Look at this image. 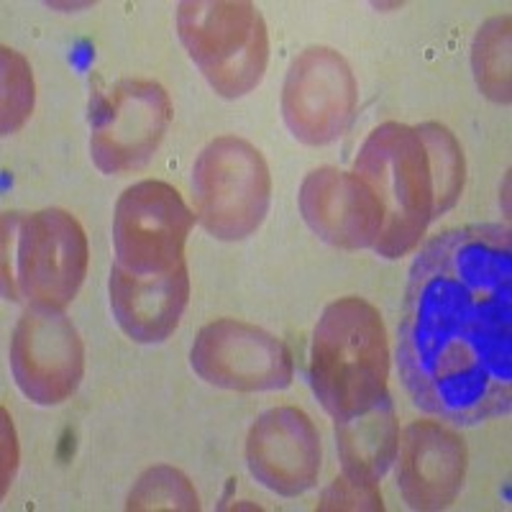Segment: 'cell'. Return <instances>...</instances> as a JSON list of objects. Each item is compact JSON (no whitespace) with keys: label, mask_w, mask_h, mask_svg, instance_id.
Instances as JSON below:
<instances>
[{"label":"cell","mask_w":512,"mask_h":512,"mask_svg":"<svg viewBox=\"0 0 512 512\" xmlns=\"http://www.w3.org/2000/svg\"><path fill=\"white\" fill-rule=\"evenodd\" d=\"M397 369L423 413L474 425L512 405V244L500 223L451 228L415 256Z\"/></svg>","instance_id":"cell-1"},{"label":"cell","mask_w":512,"mask_h":512,"mask_svg":"<svg viewBox=\"0 0 512 512\" xmlns=\"http://www.w3.org/2000/svg\"><path fill=\"white\" fill-rule=\"evenodd\" d=\"M354 172L382 205V233L374 251L384 259L410 254L438 216L464 190V152L441 123L387 121L369 134Z\"/></svg>","instance_id":"cell-2"},{"label":"cell","mask_w":512,"mask_h":512,"mask_svg":"<svg viewBox=\"0 0 512 512\" xmlns=\"http://www.w3.org/2000/svg\"><path fill=\"white\" fill-rule=\"evenodd\" d=\"M390 379V346L379 310L364 297H341L320 315L310 346V384L333 423L382 402Z\"/></svg>","instance_id":"cell-3"},{"label":"cell","mask_w":512,"mask_h":512,"mask_svg":"<svg viewBox=\"0 0 512 512\" xmlns=\"http://www.w3.org/2000/svg\"><path fill=\"white\" fill-rule=\"evenodd\" d=\"M88 274V236L62 208L3 218V292L31 308L64 310Z\"/></svg>","instance_id":"cell-4"},{"label":"cell","mask_w":512,"mask_h":512,"mask_svg":"<svg viewBox=\"0 0 512 512\" xmlns=\"http://www.w3.org/2000/svg\"><path fill=\"white\" fill-rule=\"evenodd\" d=\"M177 31L210 88L241 98L262 82L269 62L264 18L246 0H187L177 11Z\"/></svg>","instance_id":"cell-5"},{"label":"cell","mask_w":512,"mask_h":512,"mask_svg":"<svg viewBox=\"0 0 512 512\" xmlns=\"http://www.w3.org/2000/svg\"><path fill=\"white\" fill-rule=\"evenodd\" d=\"M198 221L210 236L241 241L262 226L272 177L262 152L239 136H218L192 167Z\"/></svg>","instance_id":"cell-6"},{"label":"cell","mask_w":512,"mask_h":512,"mask_svg":"<svg viewBox=\"0 0 512 512\" xmlns=\"http://www.w3.org/2000/svg\"><path fill=\"white\" fill-rule=\"evenodd\" d=\"M172 121V100L154 80L126 77L90 103V157L105 175L144 167Z\"/></svg>","instance_id":"cell-7"},{"label":"cell","mask_w":512,"mask_h":512,"mask_svg":"<svg viewBox=\"0 0 512 512\" xmlns=\"http://www.w3.org/2000/svg\"><path fill=\"white\" fill-rule=\"evenodd\" d=\"M195 213L167 182L144 180L126 187L113 213L116 264L134 274H167L185 262Z\"/></svg>","instance_id":"cell-8"},{"label":"cell","mask_w":512,"mask_h":512,"mask_svg":"<svg viewBox=\"0 0 512 512\" xmlns=\"http://www.w3.org/2000/svg\"><path fill=\"white\" fill-rule=\"evenodd\" d=\"M190 361L200 379L233 392L285 390L295 374L282 338L236 318H218L203 326Z\"/></svg>","instance_id":"cell-9"},{"label":"cell","mask_w":512,"mask_h":512,"mask_svg":"<svg viewBox=\"0 0 512 512\" xmlns=\"http://www.w3.org/2000/svg\"><path fill=\"white\" fill-rule=\"evenodd\" d=\"M356 100L359 93L349 62L328 47H310L295 57L287 72L282 113L295 139L323 146L346 134Z\"/></svg>","instance_id":"cell-10"},{"label":"cell","mask_w":512,"mask_h":512,"mask_svg":"<svg viewBox=\"0 0 512 512\" xmlns=\"http://www.w3.org/2000/svg\"><path fill=\"white\" fill-rule=\"evenodd\" d=\"M16 384L36 405H59L75 395L85 372L80 333L62 310L26 308L11 338Z\"/></svg>","instance_id":"cell-11"},{"label":"cell","mask_w":512,"mask_h":512,"mask_svg":"<svg viewBox=\"0 0 512 512\" xmlns=\"http://www.w3.org/2000/svg\"><path fill=\"white\" fill-rule=\"evenodd\" d=\"M246 464L277 495L308 492L320 472V436L308 413L285 405L259 415L246 438Z\"/></svg>","instance_id":"cell-12"},{"label":"cell","mask_w":512,"mask_h":512,"mask_svg":"<svg viewBox=\"0 0 512 512\" xmlns=\"http://www.w3.org/2000/svg\"><path fill=\"white\" fill-rule=\"evenodd\" d=\"M303 218L320 239L338 249H374L382 233V205L356 172L320 167L300 187Z\"/></svg>","instance_id":"cell-13"},{"label":"cell","mask_w":512,"mask_h":512,"mask_svg":"<svg viewBox=\"0 0 512 512\" xmlns=\"http://www.w3.org/2000/svg\"><path fill=\"white\" fill-rule=\"evenodd\" d=\"M397 484L413 510H441L456 500L466 477V446L438 420H415L397 443Z\"/></svg>","instance_id":"cell-14"},{"label":"cell","mask_w":512,"mask_h":512,"mask_svg":"<svg viewBox=\"0 0 512 512\" xmlns=\"http://www.w3.org/2000/svg\"><path fill=\"white\" fill-rule=\"evenodd\" d=\"M108 290L121 331L139 344H159L177 331L190 300L187 264L167 274H134L113 264Z\"/></svg>","instance_id":"cell-15"},{"label":"cell","mask_w":512,"mask_h":512,"mask_svg":"<svg viewBox=\"0 0 512 512\" xmlns=\"http://www.w3.org/2000/svg\"><path fill=\"white\" fill-rule=\"evenodd\" d=\"M336 443L346 477L377 484L395 461L400 443L392 397L387 395L367 413L336 423Z\"/></svg>","instance_id":"cell-16"},{"label":"cell","mask_w":512,"mask_h":512,"mask_svg":"<svg viewBox=\"0 0 512 512\" xmlns=\"http://www.w3.org/2000/svg\"><path fill=\"white\" fill-rule=\"evenodd\" d=\"M474 75L487 98L510 103V16L489 18L474 39Z\"/></svg>","instance_id":"cell-17"},{"label":"cell","mask_w":512,"mask_h":512,"mask_svg":"<svg viewBox=\"0 0 512 512\" xmlns=\"http://www.w3.org/2000/svg\"><path fill=\"white\" fill-rule=\"evenodd\" d=\"M128 510H198V492L172 466H152L141 474L126 502Z\"/></svg>","instance_id":"cell-18"},{"label":"cell","mask_w":512,"mask_h":512,"mask_svg":"<svg viewBox=\"0 0 512 512\" xmlns=\"http://www.w3.org/2000/svg\"><path fill=\"white\" fill-rule=\"evenodd\" d=\"M34 111V77L24 57L3 47V134L24 126Z\"/></svg>","instance_id":"cell-19"},{"label":"cell","mask_w":512,"mask_h":512,"mask_svg":"<svg viewBox=\"0 0 512 512\" xmlns=\"http://www.w3.org/2000/svg\"><path fill=\"white\" fill-rule=\"evenodd\" d=\"M320 510H382L377 484H364L341 474L320 500Z\"/></svg>","instance_id":"cell-20"}]
</instances>
